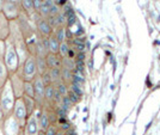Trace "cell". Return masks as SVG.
Returning a JSON list of instances; mask_svg holds the SVG:
<instances>
[{
    "instance_id": "cell-1",
    "label": "cell",
    "mask_w": 160,
    "mask_h": 135,
    "mask_svg": "<svg viewBox=\"0 0 160 135\" xmlns=\"http://www.w3.org/2000/svg\"><path fill=\"white\" fill-rule=\"evenodd\" d=\"M16 96H14L12 88L10 85V81H7L4 88L0 90V108L2 110L5 117L12 114L14 103H16Z\"/></svg>"
},
{
    "instance_id": "cell-2",
    "label": "cell",
    "mask_w": 160,
    "mask_h": 135,
    "mask_svg": "<svg viewBox=\"0 0 160 135\" xmlns=\"http://www.w3.org/2000/svg\"><path fill=\"white\" fill-rule=\"evenodd\" d=\"M4 62L6 65V68L8 73H14L17 72V69L19 68V59L17 50L14 48L12 41L7 38L5 41V54H4Z\"/></svg>"
},
{
    "instance_id": "cell-3",
    "label": "cell",
    "mask_w": 160,
    "mask_h": 135,
    "mask_svg": "<svg viewBox=\"0 0 160 135\" xmlns=\"http://www.w3.org/2000/svg\"><path fill=\"white\" fill-rule=\"evenodd\" d=\"M17 71L19 72L20 75L23 77V79L25 81H32L33 78L38 74V73H37V67H36L35 56L31 54L29 55Z\"/></svg>"
},
{
    "instance_id": "cell-4",
    "label": "cell",
    "mask_w": 160,
    "mask_h": 135,
    "mask_svg": "<svg viewBox=\"0 0 160 135\" xmlns=\"http://www.w3.org/2000/svg\"><path fill=\"white\" fill-rule=\"evenodd\" d=\"M1 129H2L4 135H22L24 132L20 123L12 115L5 117Z\"/></svg>"
},
{
    "instance_id": "cell-5",
    "label": "cell",
    "mask_w": 160,
    "mask_h": 135,
    "mask_svg": "<svg viewBox=\"0 0 160 135\" xmlns=\"http://www.w3.org/2000/svg\"><path fill=\"white\" fill-rule=\"evenodd\" d=\"M32 85H33V99L36 102V105L38 108H43L44 107V88H46V85L43 84L40 74H37L33 78Z\"/></svg>"
},
{
    "instance_id": "cell-6",
    "label": "cell",
    "mask_w": 160,
    "mask_h": 135,
    "mask_svg": "<svg viewBox=\"0 0 160 135\" xmlns=\"http://www.w3.org/2000/svg\"><path fill=\"white\" fill-rule=\"evenodd\" d=\"M8 81H10V85L12 88V91H13L16 98L23 97V93H24V82H25V80L23 79V77L20 75L19 72L17 71L14 73H11L10 77H8Z\"/></svg>"
},
{
    "instance_id": "cell-7",
    "label": "cell",
    "mask_w": 160,
    "mask_h": 135,
    "mask_svg": "<svg viewBox=\"0 0 160 135\" xmlns=\"http://www.w3.org/2000/svg\"><path fill=\"white\" fill-rule=\"evenodd\" d=\"M11 115L13 116L14 118L20 123V126L24 128V124H25V122L28 120V111L27 108H25V104H24V101H23V97L16 99V103H14L13 110H12Z\"/></svg>"
},
{
    "instance_id": "cell-8",
    "label": "cell",
    "mask_w": 160,
    "mask_h": 135,
    "mask_svg": "<svg viewBox=\"0 0 160 135\" xmlns=\"http://www.w3.org/2000/svg\"><path fill=\"white\" fill-rule=\"evenodd\" d=\"M20 11H22L20 4H17V2H14L12 0H5L2 10H1V12L5 14V17L10 22L17 19L20 13Z\"/></svg>"
},
{
    "instance_id": "cell-9",
    "label": "cell",
    "mask_w": 160,
    "mask_h": 135,
    "mask_svg": "<svg viewBox=\"0 0 160 135\" xmlns=\"http://www.w3.org/2000/svg\"><path fill=\"white\" fill-rule=\"evenodd\" d=\"M33 25H35V30H36L37 35H40L41 37H49L53 34V28L49 25L46 18L40 17V14L33 20Z\"/></svg>"
},
{
    "instance_id": "cell-10",
    "label": "cell",
    "mask_w": 160,
    "mask_h": 135,
    "mask_svg": "<svg viewBox=\"0 0 160 135\" xmlns=\"http://www.w3.org/2000/svg\"><path fill=\"white\" fill-rule=\"evenodd\" d=\"M24 133L27 135H37L40 132V124H38V120L35 114H31L28 116V120L24 124Z\"/></svg>"
},
{
    "instance_id": "cell-11",
    "label": "cell",
    "mask_w": 160,
    "mask_h": 135,
    "mask_svg": "<svg viewBox=\"0 0 160 135\" xmlns=\"http://www.w3.org/2000/svg\"><path fill=\"white\" fill-rule=\"evenodd\" d=\"M10 20L5 17V14L0 11V40L1 41H6L10 36Z\"/></svg>"
},
{
    "instance_id": "cell-12",
    "label": "cell",
    "mask_w": 160,
    "mask_h": 135,
    "mask_svg": "<svg viewBox=\"0 0 160 135\" xmlns=\"http://www.w3.org/2000/svg\"><path fill=\"white\" fill-rule=\"evenodd\" d=\"M48 69L49 68H61L62 67V58L59 54H49L46 56Z\"/></svg>"
},
{
    "instance_id": "cell-13",
    "label": "cell",
    "mask_w": 160,
    "mask_h": 135,
    "mask_svg": "<svg viewBox=\"0 0 160 135\" xmlns=\"http://www.w3.org/2000/svg\"><path fill=\"white\" fill-rule=\"evenodd\" d=\"M54 92H55V85L50 84L47 85L44 88V107L43 108H48L52 107L53 104V98H54Z\"/></svg>"
},
{
    "instance_id": "cell-14",
    "label": "cell",
    "mask_w": 160,
    "mask_h": 135,
    "mask_svg": "<svg viewBox=\"0 0 160 135\" xmlns=\"http://www.w3.org/2000/svg\"><path fill=\"white\" fill-rule=\"evenodd\" d=\"M8 77H10V73L7 71L4 59H0V90L4 88V85L8 81Z\"/></svg>"
},
{
    "instance_id": "cell-15",
    "label": "cell",
    "mask_w": 160,
    "mask_h": 135,
    "mask_svg": "<svg viewBox=\"0 0 160 135\" xmlns=\"http://www.w3.org/2000/svg\"><path fill=\"white\" fill-rule=\"evenodd\" d=\"M38 124H40V129L43 132L50 126V121H49V117H48V111L46 108H42L40 118H38Z\"/></svg>"
},
{
    "instance_id": "cell-16",
    "label": "cell",
    "mask_w": 160,
    "mask_h": 135,
    "mask_svg": "<svg viewBox=\"0 0 160 135\" xmlns=\"http://www.w3.org/2000/svg\"><path fill=\"white\" fill-rule=\"evenodd\" d=\"M20 8L28 17H31L35 13L32 0H20Z\"/></svg>"
},
{
    "instance_id": "cell-17",
    "label": "cell",
    "mask_w": 160,
    "mask_h": 135,
    "mask_svg": "<svg viewBox=\"0 0 160 135\" xmlns=\"http://www.w3.org/2000/svg\"><path fill=\"white\" fill-rule=\"evenodd\" d=\"M49 42V53L50 54H59V47H60V42L53 34L48 37Z\"/></svg>"
},
{
    "instance_id": "cell-18",
    "label": "cell",
    "mask_w": 160,
    "mask_h": 135,
    "mask_svg": "<svg viewBox=\"0 0 160 135\" xmlns=\"http://www.w3.org/2000/svg\"><path fill=\"white\" fill-rule=\"evenodd\" d=\"M35 61H36V67H37V73L42 75L44 72L48 71L47 62H46V58H41V56H35Z\"/></svg>"
},
{
    "instance_id": "cell-19",
    "label": "cell",
    "mask_w": 160,
    "mask_h": 135,
    "mask_svg": "<svg viewBox=\"0 0 160 135\" xmlns=\"http://www.w3.org/2000/svg\"><path fill=\"white\" fill-rule=\"evenodd\" d=\"M23 101H24L25 108H27L28 116H30L31 114H33V111H35L36 108H37L36 102H35L33 98H30V97H27V96H23Z\"/></svg>"
},
{
    "instance_id": "cell-20",
    "label": "cell",
    "mask_w": 160,
    "mask_h": 135,
    "mask_svg": "<svg viewBox=\"0 0 160 135\" xmlns=\"http://www.w3.org/2000/svg\"><path fill=\"white\" fill-rule=\"evenodd\" d=\"M48 73H49V77H50V80H52L53 85L61 81V68H49Z\"/></svg>"
},
{
    "instance_id": "cell-21",
    "label": "cell",
    "mask_w": 160,
    "mask_h": 135,
    "mask_svg": "<svg viewBox=\"0 0 160 135\" xmlns=\"http://www.w3.org/2000/svg\"><path fill=\"white\" fill-rule=\"evenodd\" d=\"M53 35L58 38L59 42H65L67 41L66 38V28L65 27H60V28H56L53 30Z\"/></svg>"
},
{
    "instance_id": "cell-22",
    "label": "cell",
    "mask_w": 160,
    "mask_h": 135,
    "mask_svg": "<svg viewBox=\"0 0 160 135\" xmlns=\"http://www.w3.org/2000/svg\"><path fill=\"white\" fill-rule=\"evenodd\" d=\"M72 78H73V72L69 71L68 68L61 67V80L63 82H71L72 81Z\"/></svg>"
},
{
    "instance_id": "cell-23",
    "label": "cell",
    "mask_w": 160,
    "mask_h": 135,
    "mask_svg": "<svg viewBox=\"0 0 160 135\" xmlns=\"http://www.w3.org/2000/svg\"><path fill=\"white\" fill-rule=\"evenodd\" d=\"M69 84H71V85H69V88H68V90H69V91L74 92L75 95H78L79 97H81V96L84 95V91H82V85H80V84H78V82H74V81H71Z\"/></svg>"
},
{
    "instance_id": "cell-24",
    "label": "cell",
    "mask_w": 160,
    "mask_h": 135,
    "mask_svg": "<svg viewBox=\"0 0 160 135\" xmlns=\"http://www.w3.org/2000/svg\"><path fill=\"white\" fill-rule=\"evenodd\" d=\"M62 67L68 68L69 71L73 72L75 69V60L74 59H71V58H62Z\"/></svg>"
},
{
    "instance_id": "cell-25",
    "label": "cell",
    "mask_w": 160,
    "mask_h": 135,
    "mask_svg": "<svg viewBox=\"0 0 160 135\" xmlns=\"http://www.w3.org/2000/svg\"><path fill=\"white\" fill-rule=\"evenodd\" d=\"M69 43L65 41V42H61L60 43V47H59V55H60L61 58H66L67 54H68V52H69Z\"/></svg>"
},
{
    "instance_id": "cell-26",
    "label": "cell",
    "mask_w": 160,
    "mask_h": 135,
    "mask_svg": "<svg viewBox=\"0 0 160 135\" xmlns=\"http://www.w3.org/2000/svg\"><path fill=\"white\" fill-rule=\"evenodd\" d=\"M23 96H27V97L33 98L32 81H25V82H24V93H23Z\"/></svg>"
},
{
    "instance_id": "cell-27",
    "label": "cell",
    "mask_w": 160,
    "mask_h": 135,
    "mask_svg": "<svg viewBox=\"0 0 160 135\" xmlns=\"http://www.w3.org/2000/svg\"><path fill=\"white\" fill-rule=\"evenodd\" d=\"M61 108H63L65 110H67V111H69L71 110V108H72V105H73V103L71 102V99H69V97L68 96H62V98H61V103L59 104Z\"/></svg>"
},
{
    "instance_id": "cell-28",
    "label": "cell",
    "mask_w": 160,
    "mask_h": 135,
    "mask_svg": "<svg viewBox=\"0 0 160 135\" xmlns=\"http://www.w3.org/2000/svg\"><path fill=\"white\" fill-rule=\"evenodd\" d=\"M55 88L60 92L61 96H67V93H68V88H67L66 82H63L62 80L59 81L58 84H55Z\"/></svg>"
},
{
    "instance_id": "cell-29",
    "label": "cell",
    "mask_w": 160,
    "mask_h": 135,
    "mask_svg": "<svg viewBox=\"0 0 160 135\" xmlns=\"http://www.w3.org/2000/svg\"><path fill=\"white\" fill-rule=\"evenodd\" d=\"M67 96L69 97V99H71V102H72L73 104H77V103H79L80 98H81V97H79L78 95H75L74 92L69 91V90H68V93H67Z\"/></svg>"
},
{
    "instance_id": "cell-30",
    "label": "cell",
    "mask_w": 160,
    "mask_h": 135,
    "mask_svg": "<svg viewBox=\"0 0 160 135\" xmlns=\"http://www.w3.org/2000/svg\"><path fill=\"white\" fill-rule=\"evenodd\" d=\"M61 12V8L59 5H56V4H54L53 6L50 7V10H49V16H58V14Z\"/></svg>"
},
{
    "instance_id": "cell-31",
    "label": "cell",
    "mask_w": 160,
    "mask_h": 135,
    "mask_svg": "<svg viewBox=\"0 0 160 135\" xmlns=\"http://www.w3.org/2000/svg\"><path fill=\"white\" fill-rule=\"evenodd\" d=\"M56 132H58V127H56L55 124H50V126L44 130L46 135H55L56 134Z\"/></svg>"
},
{
    "instance_id": "cell-32",
    "label": "cell",
    "mask_w": 160,
    "mask_h": 135,
    "mask_svg": "<svg viewBox=\"0 0 160 135\" xmlns=\"http://www.w3.org/2000/svg\"><path fill=\"white\" fill-rule=\"evenodd\" d=\"M41 79H42L43 84H44L46 86L52 84V80H50V77H49V73H48V71H47V72H44L43 74L41 75Z\"/></svg>"
},
{
    "instance_id": "cell-33",
    "label": "cell",
    "mask_w": 160,
    "mask_h": 135,
    "mask_svg": "<svg viewBox=\"0 0 160 135\" xmlns=\"http://www.w3.org/2000/svg\"><path fill=\"white\" fill-rule=\"evenodd\" d=\"M59 127H60V130L61 132H63V133H66L68 129H71L72 127H71V124H69V122L66 121L63 122V123H61V124H59Z\"/></svg>"
},
{
    "instance_id": "cell-34",
    "label": "cell",
    "mask_w": 160,
    "mask_h": 135,
    "mask_svg": "<svg viewBox=\"0 0 160 135\" xmlns=\"http://www.w3.org/2000/svg\"><path fill=\"white\" fill-rule=\"evenodd\" d=\"M32 4H33V8H35V12H38L40 7L43 4V0H32Z\"/></svg>"
},
{
    "instance_id": "cell-35",
    "label": "cell",
    "mask_w": 160,
    "mask_h": 135,
    "mask_svg": "<svg viewBox=\"0 0 160 135\" xmlns=\"http://www.w3.org/2000/svg\"><path fill=\"white\" fill-rule=\"evenodd\" d=\"M5 54V41L0 40V59H4Z\"/></svg>"
},
{
    "instance_id": "cell-36",
    "label": "cell",
    "mask_w": 160,
    "mask_h": 135,
    "mask_svg": "<svg viewBox=\"0 0 160 135\" xmlns=\"http://www.w3.org/2000/svg\"><path fill=\"white\" fill-rule=\"evenodd\" d=\"M85 56H86L85 53H77L74 59H75V61H85Z\"/></svg>"
},
{
    "instance_id": "cell-37",
    "label": "cell",
    "mask_w": 160,
    "mask_h": 135,
    "mask_svg": "<svg viewBox=\"0 0 160 135\" xmlns=\"http://www.w3.org/2000/svg\"><path fill=\"white\" fill-rule=\"evenodd\" d=\"M4 120H5V115H4L2 110H1V108H0V128L2 127V123H4Z\"/></svg>"
},
{
    "instance_id": "cell-38",
    "label": "cell",
    "mask_w": 160,
    "mask_h": 135,
    "mask_svg": "<svg viewBox=\"0 0 160 135\" xmlns=\"http://www.w3.org/2000/svg\"><path fill=\"white\" fill-rule=\"evenodd\" d=\"M4 2H5V0H0V11L2 10V6H4Z\"/></svg>"
},
{
    "instance_id": "cell-39",
    "label": "cell",
    "mask_w": 160,
    "mask_h": 135,
    "mask_svg": "<svg viewBox=\"0 0 160 135\" xmlns=\"http://www.w3.org/2000/svg\"><path fill=\"white\" fill-rule=\"evenodd\" d=\"M55 135H65V133H63V132H61V130H58Z\"/></svg>"
},
{
    "instance_id": "cell-40",
    "label": "cell",
    "mask_w": 160,
    "mask_h": 135,
    "mask_svg": "<svg viewBox=\"0 0 160 135\" xmlns=\"http://www.w3.org/2000/svg\"><path fill=\"white\" fill-rule=\"evenodd\" d=\"M37 135H46V133H44L43 130H40V132H38V134H37Z\"/></svg>"
},
{
    "instance_id": "cell-41",
    "label": "cell",
    "mask_w": 160,
    "mask_h": 135,
    "mask_svg": "<svg viewBox=\"0 0 160 135\" xmlns=\"http://www.w3.org/2000/svg\"><path fill=\"white\" fill-rule=\"evenodd\" d=\"M0 135H4V133H2V129L0 128Z\"/></svg>"
},
{
    "instance_id": "cell-42",
    "label": "cell",
    "mask_w": 160,
    "mask_h": 135,
    "mask_svg": "<svg viewBox=\"0 0 160 135\" xmlns=\"http://www.w3.org/2000/svg\"><path fill=\"white\" fill-rule=\"evenodd\" d=\"M23 135H27V134H25V133H23Z\"/></svg>"
}]
</instances>
